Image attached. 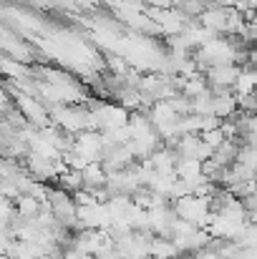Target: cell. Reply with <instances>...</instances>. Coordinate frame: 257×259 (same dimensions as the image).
Returning <instances> with one entry per match:
<instances>
[{
	"label": "cell",
	"instance_id": "3",
	"mask_svg": "<svg viewBox=\"0 0 257 259\" xmlns=\"http://www.w3.org/2000/svg\"><path fill=\"white\" fill-rule=\"evenodd\" d=\"M237 76H240V66H235V63H227V66H214V68H209V71L204 73L209 91L232 88V86H235V81H237Z\"/></svg>",
	"mask_w": 257,
	"mask_h": 259
},
{
	"label": "cell",
	"instance_id": "7",
	"mask_svg": "<svg viewBox=\"0 0 257 259\" xmlns=\"http://www.w3.org/2000/svg\"><path fill=\"white\" fill-rule=\"evenodd\" d=\"M199 139H202V141H204V144H207V146H209L212 151H217V149H219V146H222V144L227 141V139H225V134H222V128H212V131H204V134H199Z\"/></svg>",
	"mask_w": 257,
	"mask_h": 259
},
{
	"label": "cell",
	"instance_id": "6",
	"mask_svg": "<svg viewBox=\"0 0 257 259\" xmlns=\"http://www.w3.org/2000/svg\"><path fill=\"white\" fill-rule=\"evenodd\" d=\"M237 244H240V247H245V249H257V227L252 224V222H247V227L242 229V234H240Z\"/></svg>",
	"mask_w": 257,
	"mask_h": 259
},
{
	"label": "cell",
	"instance_id": "8",
	"mask_svg": "<svg viewBox=\"0 0 257 259\" xmlns=\"http://www.w3.org/2000/svg\"><path fill=\"white\" fill-rule=\"evenodd\" d=\"M144 3H149V8H154V10H169L171 5V0H144Z\"/></svg>",
	"mask_w": 257,
	"mask_h": 259
},
{
	"label": "cell",
	"instance_id": "10",
	"mask_svg": "<svg viewBox=\"0 0 257 259\" xmlns=\"http://www.w3.org/2000/svg\"><path fill=\"white\" fill-rule=\"evenodd\" d=\"M247 66H250L252 71H257V46H252V48H250V58H247Z\"/></svg>",
	"mask_w": 257,
	"mask_h": 259
},
{
	"label": "cell",
	"instance_id": "5",
	"mask_svg": "<svg viewBox=\"0 0 257 259\" xmlns=\"http://www.w3.org/2000/svg\"><path fill=\"white\" fill-rule=\"evenodd\" d=\"M179 254V249L174 247L171 239H164V237H157L149 242V259H174Z\"/></svg>",
	"mask_w": 257,
	"mask_h": 259
},
{
	"label": "cell",
	"instance_id": "4",
	"mask_svg": "<svg viewBox=\"0 0 257 259\" xmlns=\"http://www.w3.org/2000/svg\"><path fill=\"white\" fill-rule=\"evenodd\" d=\"M235 96L237 98H242V96H252L257 91V71H252L250 66H242L240 68V76H237V81H235Z\"/></svg>",
	"mask_w": 257,
	"mask_h": 259
},
{
	"label": "cell",
	"instance_id": "2",
	"mask_svg": "<svg viewBox=\"0 0 257 259\" xmlns=\"http://www.w3.org/2000/svg\"><path fill=\"white\" fill-rule=\"evenodd\" d=\"M227 20H230V8L222 5H209L202 15H199V25L207 28L212 35H227Z\"/></svg>",
	"mask_w": 257,
	"mask_h": 259
},
{
	"label": "cell",
	"instance_id": "9",
	"mask_svg": "<svg viewBox=\"0 0 257 259\" xmlns=\"http://www.w3.org/2000/svg\"><path fill=\"white\" fill-rule=\"evenodd\" d=\"M194 259H222L217 252H212V249H202V252H197Z\"/></svg>",
	"mask_w": 257,
	"mask_h": 259
},
{
	"label": "cell",
	"instance_id": "1",
	"mask_svg": "<svg viewBox=\"0 0 257 259\" xmlns=\"http://www.w3.org/2000/svg\"><path fill=\"white\" fill-rule=\"evenodd\" d=\"M171 206H174V214H176L179 219H184V222H189V224H197V227H202V229H207V224H209V219H212L209 199H202V196H194V194H189V196H184V199H176Z\"/></svg>",
	"mask_w": 257,
	"mask_h": 259
}]
</instances>
